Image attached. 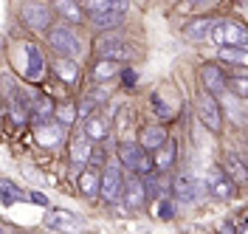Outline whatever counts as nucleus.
<instances>
[{
	"label": "nucleus",
	"mask_w": 248,
	"mask_h": 234,
	"mask_svg": "<svg viewBox=\"0 0 248 234\" xmlns=\"http://www.w3.org/2000/svg\"><path fill=\"white\" fill-rule=\"evenodd\" d=\"M54 74H57L62 82H68V85H77L79 82V65L74 62V57H60V60H54Z\"/></svg>",
	"instance_id": "21"
},
{
	"label": "nucleus",
	"mask_w": 248,
	"mask_h": 234,
	"mask_svg": "<svg viewBox=\"0 0 248 234\" xmlns=\"http://www.w3.org/2000/svg\"><path fill=\"white\" fill-rule=\"evenodd\" d=\"M122 201H124V206H127L130 212H136V209H141V206L147 203V189H144L141 175H139V178H133V181H124Z\"/></svg>",
	"instance_id": "9"
},
{
	"label": "nucleus",
	"mask_w": 248,
	"mask_h": 234,
	"mask_svg": "<svg viewBox=\"0 0 248 234\" xmlns=\"http://www.w3.org/2000/svg\"><path fill=\"white\" fill-rule=\"evenodd\" d=\"M122 189H124V175H122V164L116 161H105V167L99 170V195L108 203L122 201Z\"/></svg>",
	"instance_id": "1"
},
{
	"label": "nucleus",
	"mask_w": 248,
	"mask_h": 234,
	"mask_svg": "<svg viewBox=\"0 0 248 234\" xmlns=\"http://www.w3.org/2000/svg\"><path fill=\"white\" fill-rule=\"evenodd\" d=\"M189 3H198V0H189Z\"/></svg>",
	"instance_id": "36"
},
{
	"label": "nucleus",
	"mask_w": 248,
	"mask_h": 234,
	"mask_svg": "<svg viewBox=\"0 0 248 234\" xmlns=\"http://www.w3.org/2000/svg\"><path fill=\"white\" fill-rule=\"evenodd\" d=\"M31 201H37V203H43V206H46V198H43V195H40V192H34V195H31Z\"/></svg>",
	"instance_id": "35"
},
{
	"label": "nucleus",
	"mask_w": 248,
	"mask_h": 234,
	"mask_svg": "<svg viewBox=\"0 0 248 234\" xmlns=\"http://www.w3.org/2000/svg\"><path fill=\"white\" fill-rule=\"evenodd\" d=\"M0 234H3V229H0Z\"/></svg>",
	"instance_id": "37"
},
{
	"label": "nucleus",
	"mask_w": 248,
	"mask_h": 234,
	"mask_svg": "<svg viewBox=\"0 0 248 234\" xmlns=\"http://www.w3.org/2000/svg\"><path fill=\"white\" fill-rule=\"evenodd\" d=\"M122 82L127 85V88H133V85H136V71H133V68H124L122 71Z\"/></svg>",
	"instance_id": "34"
},
{
	"label": "nucleus",
	"mask_w": 248,
	"mask_h": 234,
	"mask_svg": "<svg viewBox=\"0 0 248 234\" xmlns=\"http://www.w3.org/2000/svg\"><path fill=\"white\" fill-rule=\"evenodd\" d=\"M217 26L215 17H201V20H192V23H186L184 26V37L186 40H192V43H201V40H206L209 34H212V29Z\"/></svg>",
	"instance_id": "15"
},
{
	"label": "nucleus",
	"mask_w": 248,
	"mask_h": 234,
	"mask_svg": "<svg viewBox=\"0 0 248 234\" xmlns=\"http://www.w3.org/2000/svg\"><path fill=\"white\" fill-rule=\"evenodd\" d=\"M206 189L215 195L217 201H232L234 198V181L229 178V172L220 170V167H212L209 175H206Z\"/></svg>",
	"instance_id": "7"
},
{
	"label": "nucleus",
	"mask_w": 248,
	"mask_h": 234,
	"mask_svg": "<svg viewBox=\"0 0 248 234\" xmlns=\"http://www.w3.org/2000/svg\"><path fill=\"white\" fill-rule=\"evenodd\" d=\"M167 141V127L164 125H147L144 130H141V147L147 150V153H153V150H158L161 144Z\"/></svg>",
	"instance_id": "16"
},
{
	"label": "nucleus",
	"mask_w": 248,
	"mask_h": 234,
	"mask_svg": "<svg viewBox=\"0 0 248 234\" xmlns=\"http://www.w3.org/2000/svg\"><path fill=\"white\" fill-rule=\"evenodd\" d=\"M175 144H178V141L167 136V141H164L158 150H153V153H155L153 164H155V170H158V172H167L172 164H175V156H178V147H175Z\"/></svg>",
	"instance_id": "14"
},
{
	"label": "nucleus",
	"mask_w": 248,
	"mask_h": 234,
	"mask_svg": "<svg viewBox=\"0 0 248 234\" xmlns=\"http://www.w3.org/2000/svg\"><path fill=\"white\" fill-rule=\"evenodd\" d=\"M23 198H26V192H23V189H17L12 181L0 178V201H3V206H12V203L23 201Z\"/></svg>",
	"instance_id": "26"
},
{
	"label": "nucleus",
	"mask_w": 248,
	"mask_h": 234,
	"mask_svg": "<svg viewBox=\"0 0 248 234\" xmlns=\"http://www.w3.org/2000/svg\"><path fill=\"white\" fill-rule=\"evenodd\" d=\"M195 110H198V119L201 125L209 130V133H220L223 130V110H220V102H217L215 94L203 91L195 102Z\"/></svg>",
	"instance_id": "3"
},
{
	"label": "nucleus",
	"mask_w": 248,
	"mask_h": 234,
	"mask_svg": "<svg viewBox=\"0 0 248 234\" xmlns=\"http://www.w3.org/2000/svg\"><path fill=\"white\" fill-rule=\"evenodd\" d=\"M110 6H116V0H88L91 15H102V12H108Z\"/></svg>",
	"instance_id": "33"
},
{
	"label": "nucleus",
	"mask_w": 248,
	"mask_h": 234,
	"mask_svg": "<svg viewBox=\"0 0 248 234\" xmlns=\"http://www.w3.org/2000/svg\"><path fill=\"white\" fill-rule=\"evenodd\" d=\"M46 226L48 229H57V232H71V229H79L82 226V218H77L68 209H51L46 215Z\"/></svg>",
	"instance_id": "11"
},
{
	"label": "nucleus",
	"mask_w": 248,
	"mask_h": 234,
	"mask_svg": "<svg viewBox=\"0 0 248 234\" xmlns=\"http://www.w3.org/2000/svg\"><path fill=\"white\" fill-rule=\"evenodd\" d=\"M54 102L51 99H46V96H40V99H31L29 105V116L31 122H37V125H43V122H48V119H54Z\"/></svg>",
	"instance_id": "20"
},
{
	"label": "nucleus",
	"mask_w": 248,
	"mask_h": 234,
	"mask_svg": "<svg viewBox=\"0 0 248 234\" xmlns=\"http://www.w3.org/2000/svg\"><path fill=\"white\" fill-rule=\"evenodd\" d=\"M48 46L54 48L60 57H77L79 48H82L77 31H71V26H54V29H48Z\"/></svg>",
	"instance_id": "4"
},
{
	"label": "nucleus",
	"mask_w": 248,
	"mask_h": 234,
	"mask_svg": "<svg viewBox=\"0 0 248 234\" xmlns=\"http://www.w3.org/2000/svg\"><path fill=\"white\" fill-rule=\"evenodd\" d=\"M201 85L203 91H209V94H223L226 91V74L217 68V65H203L201 68Z\"/></svg>",
	"instance_id": "13"
},
{
	"label": "nucleus",
	"mask_w": 248,
	"mask_h": 234,
	"mask_svg": "<svg viewBox=\"0 0 248 234\" xmlns=\"http://www.w3.org/2000/svg\"><path fill=\"white\" fill-rule=\"evenodd\" d=\"M26 54H29L26 77H29V82H40V79H43V71H46V60H43L40 48L34 46V43H29V46H26Z\"/></svg>",
	"instance_id": "18"
},
{
	"label": "nucleus",
	"mask_w": 248,
	"mask_h": 234,
	"mask_svg": "<svg viewBox=\"0 0 248 234\" xmlns=\"http://www.w3.org/2000/svg\"><path fill=\"white\" fill-rule=\"evenodd\" d=\"M62 133H65V127L57 125V122H43V125H37V141H40L43 147H54V144H60Z\"/></svg>",
	"instance_id": "19"
},
{
	"label": "nucleus",
	"mask_w": 248,
	"mask_h": 234,
	"mask_svg": "<svg viewBox=\"0 0 248 234\" xmlns=\"http://www.w3.org/2000/svg\"><path fill=\"white\" fill-rule=\"evenodd\" d=\"M54 122L62 127H71L74 122H77V108L71 105V102H62V105H57L54 108Z\"/></svg>",
	"instance_id": "27"
},
{
	"label": "nucleus",
	"mask_w": 248,
	"mask_h": 234,
	"mask_svg": "<svg viewBox=\"0 0 248 234\" xmlns=\"http://www.w3.org/2000/svg\"><path fill=\"white\" fill-rule=\"evenodd\" d=\"M124 15H127V3H124V0H116V6H110L108 12H102V15H91V20H93V26H96V29L108 31V29L122 26Z\"/></svg>",
	"instance_id": "10"
},
{
	"label": "nucleus",
	"mask_w": 248,
	"mask_h": 234,
	"mask_svg": "<svg viewBox=\"0 0 248 234\" xmlns=\"http://www.w3.org/2000/svg\"><path fill=\"white\" fill-rule=\"evenodd\" d=\"M209 37L220 46H246V29L232 20H217V26L212 29Z\"/></svg>",
	"instance_id": "6"
},
{
	"label": "nucleus",
	"mask_w": 248,
	"mask_h": 234,
	"mask_svg": "<svg viewBox=\"0 0 248 234\" xmlns=\"http://www.w3.org/2000/svg\"><path fill=\"white\" fill-rule=\"evenodd\" d=\"M206 195V184H201L192 175H178L175 178V198L181 203H198Z\"/></svg>",
	"instance_id": "8"
},
{
	"label": "nucleus",
	"mask_w": 248,
	"mask_h": 234,
	"mask_svg": "<svg viewBox=\"0 0 248 234\" xmlns=\"http://www.w3.org/2000/svg\"><path fill=\"white\" fill-rule=\"evenodd\" d=\"M93 144H96V141H91L88 136H79V139L71 141V164H74V167H88Z\"/></svg>",
	"instance_id": "17"
},
{
	"label": "nucleus",
	"mask_w": 248,
	"mask_h": 234,
	"mask_svg": "<svg viewBox=\"0 0 248 234\" xmlns=\"http://www.w3.org/2000/svg\"><path fill=\"white\" fill-rule=\"evenodd\" d=\"M220 60L223 62L246 65V46H220Z\"/></svg>",
	"instance_id": "28"
},
{
	"label": "nucleus",
	"mask_w": 248,
	"mask_h": 234,
	"mask_svg": "<svg viewBox=\"0 0 248 234\" xmlns=\"http://www.w3.org/2000/svg\"><path fill=\"white\" fill-rule=\"evenodd\" d=\"M226 88H229V91H234V94H237V99H246V96H248V88H246V68H243V65L237 68V77L226 82Z\"/></svg>",
	"instance_id": "29"
},
{
	"label": "nucleus",
	"mask_w": 248,
	"mask_h": 234,
	"mask_svg": "<svg viewBox=\"0 0 248 234\" xmlns=\"http://www.w3.org/2000/svg\"><path fill=\"white\" fill-rule=\"evenodd\" d=\"M96 54H99L102 60H116V62H122V60L130 57V48H127V43H124L119 34L108 29L105 34L96 37Z\"/></svg>",
	"instance_id": "5"
},
{
	"label": "nucleus",
	"mask_w": 248,
	"mask_h": 234,
	"mask_svg": "<svg viewBox=\"0 0 248 234\" xmlns=\"http://www.w3.org/2000/svg\"><path fill=\"white\" fill-rule=\"evenodd\" d=\"M79 189L88 195V198H96L99 195V170H85L79 175Z\"/></svg>",
	"instance_id": "24"
},
{
	"label": "nucleus",
	"mask_w": 248,
	"mask_h": 234,
	"mask_svg": "<svg viewBox=\"0 0 248 234\" xmlns=\"http://www.w3.org/2000/svg\"><path fill=\"white\" fill-rule=\"evenodd\" d=\"M20 20L26 23V29L43 34V31L51 29L54 9L46 6V3H37V0H26V3H20Z\"/></svg>",
	"instance_id": "2"
},
{
	"label": "nucleus",
	"mask_w": 248,
	"mask_h": 234,
	"mask_svg": "<svg viewBox=\"0 0 248 234\" xmlns=\"http://www.w3.org/2000/svg\"><path fill=\"white\" fill-rule=\"evenodd\" d=\"M54 15H60V17H65V20H71V23H85V12L79 9V3L77 0H54Z\"/></svg>",
	"instance_id": "22"
},
{
	"label": "nucleus",
	"mask_w": 248,
	"mask_h": 234,
	"mask_svg": "<svg viewBox=\"0 0 248 234\" xmlns=\"http://www.w3.org/2000/svg\"><path fill=\"white\" fill-rule=\"evenodd\" d=\"M85 136L91 141H102L108 136V125L99 116H85Z\"/></svg>",
	"instance_id": "25"
},
{
	"label": "nucleus",
	"mask_w": 248,
	"mask_h": 234,
	"mask_svg": "<svg viewBox=\"0 0 248 234\" xmlns=\"http://www.w3.org/2000/svg\"><path fill=\"white\" fill-rule=\"evenodd\" d=\"M116 74H119V62L116 60H96V65H93V82H110V79H116Z\"/></svg>",
	"instance_id": "23"
},
{
	"label": "nucleus",
	"mask_w": 248,
	"mask_h": 234,
	"mask_svg": "<svg viewBox=\"0 0 248 234\" xmlns=\"http://www.w3.org/2000/svg\"><path fill=\"white\" fill-rule=\"evenodd\" d=\"M226 172H232L237 181H246V167H243V161H237L232 153H229V167H226Z\"/></svg>",
	"instance_id": "31"
},
{
	"label": "nucleus",
	"mask_w": 248,
	"mask_h": 234,
	"mask_svg": "<svg viewBox=\"0 0 248 234\" xmlns=\"http://www.w3.org/2000/svg\"><path fill=\"white\" fill-rule=\"evenodd\" d=\"M155 218L158 220H172L175 218V203L167 201V198H161V201L155 203Z\"/></svg>",
	"instance_id": "30"
},
{
	"label": "nucleus",
	"mask_w": 248,
	"mask_h": 234,
	"mask_svg": "<svg viewBox=\"0 0 248 234\" xmlns=\"http://www.w3.org/2000/svg\"><path fill=\"white\" fill-rule=\"evenodd\" d=\"M153 108H155V113H158L164 122H170V119H172V110L167 108V102H164L161 96H153Z\"/></svg>",
	"instance_id": "32"
},
{
	"label": "nucleus",
	"mask_w": 248,
	"mask_h": 234,
	"mask_svg": "<svg viewBox=\"0 0 248 234\" xmlns=\"http://www.w3.org/2000/svg\"><path fill=\"white\" fill-rule=\"evenodd\" d=\"M147 150L141 147L139 141H122L119 144V164L127 167V170L139 172V164H141V156H144Z\"/></svg>",
	"instance_id": "12"
}]
</instances>
